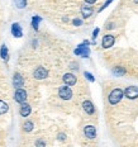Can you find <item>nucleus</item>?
I'll return each mask as SVG.
<instances>
[{
    "mask_svg": "<svg viewBox=\"0 0 138 147\" xmlns=\"http://www.w3.org/2000/svg\"><path fill=\"white\" fill-rule=\"evenodd\" d=\"M89 45H90V42H89L88 39H85L82 43H80L75 50H73V53H75L76 56L88 59V57L90 56V48H89Z\"/></svg>",
    "mask_w": 138,
    "mask_h": 147,
    "instance_id": "f03ea898",
    "label": "nucleus"
},
{
    "mask_svg": "<svg viewBox=\"0 0 138 147\" xmlns=\"http://www.w3.org/2000/svg\"><path fill=\"white\" fill-rule=\"evenodd\" d=\"M33 78L36 80H44V79L48 78V70L43 66H38L33 71Z\"/></svg>",
    "mask_w": 138,
    "mask_h": 147,
    "instance_id": "39448f33",
    "label": "nucleus"
},
{
    "mask_svg": "<svg viewBox=\"0 0 138 147\" xmlns=\"http://www.w3.org/2000/svg\"><path fill=\"white\" fill-rule=\"evenodd\" d=\"M47 146V141H46L43 137H38L34 141V147H46Z\"/></svg>",
    "mask_w": 138,
    "mask_h": 147,
    "instance_id": "6ab92c4d",
    "label": "nucleus"
},
{
    "mask_svg": "<svg viewBox=\"0 0 138 147\" xmlns=\"http://www.w3.org/2000/svg\"><path fill=\"white\" fill-rule=\"evenodd\" d=\"M112 1H113V0H106V1H105V3H104V4H103V5H102V7H100V8H99V10H98V11H99V13H100V11H102V10H104V9H105L106 7H108V5H109V4H110V3H112Z\"/></svg>",
    "mask_w": 138,
    "mask_h": 147,
    "instance_id": "a878e982",
    "label": "nucleus"
},
{
    "mask_svg": "<svg viewBox=\"0 0 138 147\" xmlns=\"http://www.w3.org/2000/svg\"><path fill=\"white\" fill-rule=\"evenodd\" d=\"M0 59L4 60L5 62L9 61V50L7 45H1V47H0Z\"/></svg>",
    "mask_w": 138,
    "mask_h": 147,
    "instance_id": "2eb2a0df",
    "label": "nucleus"
},
{
    "mask_svg": "<svg viewBox=\"0 0 138 147\" xmlns=\"http://www.w3.org/2000/svg\"><path fill=\"white\" fill-rule=\"evenodd\" d=\"M124 94H123V90L120 88H115L113 89L112 91L109 93L108 95V102H109V105H116V104L120 103V100L123 99Z\"/></svg>",
    "mask_w": 138,
    "mask_h": 147,
    "instance_id": "f257e3e1",
    "label": "nucleus"
},
{
    "mask_svg": "<svg viewBox=\"0 0 138 147\" xmlns=\"http://www.w3.org/2000/svg\"><path fill=\"white\" fill-rule=\"evenodd\" d=\"M80 11H81L82 18H84V19H88V18H90L91 15L94 14V8L89 4H84V5H81Z\"/></svg>",
    "mask_w": 138,
    "mask_h": 147,
    "instance_id": "f8f14e48",
    "label": "nucleus"
},
{
    "mask_svg": "<svg viewBox=\"0 0 138 147\" xmlns=\"http://www.w3.org/2000/svg\"><path fill=\"white\" fill-rule=\"evenodd\" d=\"M70 69H71V70H76V71H77V70H79V63L77 62H71Z\"/></svg>",
    "mask_w": 138,
    "mask_h": 147,
    "instance_id": "bb28decb",
    "label": "nucleus"
},
{
    "mask_svg": "<svg viewBox=\"0 0 138 147\" xmlns=\"http://www.w3.org/2000/svg\"><path fill=\"white\" fill-rule=\"evenodd\" d=\"M84 136L86 140H90V141L96 138V128H95V125H93V124L85 125L84 127Z\"/></svg>",
    "mask_w": 138,
    "mask_h": 147,
    "instance_id": "423d86ee",
    "label": "nucleus"
},
{
    "mask_svg": "<svg viewBox=\"0 0 138 147\" xmlns=\"http://www.w3.org/2000/svg\"><path fill=\"white\" fill-rule=\"evenodd\" d=\"M124 96L129 100H136L138 99V86H128L123 91Z\"/></svg>",
    "mask_w": 138,
    "mask_h": 147,
    "instance_id": "6e6552de",
    "label": "nucleus"
},
{
    "mask_svg": "<svg viewBox=\"0 0 138 147\" xmlns=\"http://www.w3.org/2000/svg\"><path fill=\"white\" fill-rule=\"evenodd\" d=\"M62 81L67 86H73V85H76V82H77V78H76L75 74L66 72L62 75Z\"/></svg>",
    "mask_w": 138,
    "mask_h": 147,
    "instance_id": "0eeeda50",
    "label": "nucleus"
},
{
    "mask_svg": "<svg viewBox=\"0 0 138 147\" xmlns=\"http://www.w3.org/2000/svg\"><path fill=\"white\" fill-rule=\"evenodd\" d=\"M85 3L86 4H94V3H96V0H85Z\"/></svg>",
    "mask_w": 138,
    "mask_h": 147,
    "instance_id": "cd10ccee",
    "label": "nucleus"
},
{
    "mask_svg": "<svg viewBox=\"0 0 138 147\" xmlns=\"http://www.w3.org/2000/svg\"><path fill=\"white\" fill-rule=\"evenodd\" d=\"M13 86L14 89H20L24 86V78L20 72H14L13 75Z\"/></svg>",
    "mask_w": 138,
    "mask_h": 147,
    "instance_id": "9d476101",
    "label": "nucleus"
},
{
    "mask_svg": "<svg viewBox=\"0 0 138 147\" xmlns=\"http://www.w3.org/2000/svg\"><path fill=\"white\" fill-rule=\"evenodd\" d=\"M115 37L113 34H105L102 39V47L103 48H110L112 46H114Z\"/></svg>",
    "mask_w": 138,
    "mask_h": 147,
    "instance_id": "9b49d317",
    "label": "nucleus"
},
{
    "mask_svg": "<svg viewBox=\"0 0 138 147\" xmlns=\"http://www.w3.org/2000/svg\"><path fill=\"white\" fill-rule=\"evenodd\" d=\"M22 128H23V132H26V133H30L33 129H34V123H33L32 121H29V119H27V121L23 123Z\"/></svg>",
    "mask_w": 138,
    "mask_h": 147,
    "instance_id": "f3484780",
    "label": "nucleus"
},
{
    "mask_svg": "<svg viewBox=\"0 0 138 147\" xmlns=\"http://www.w3.org/2000/svg\"><path fill=\"white\" fill-rule=\"evenodd\" d=\"M8 110H9L8 103H5L4 100L0 99V115H4L5 113H8Z\"/></svg>",
    "mask_w": 138,
    "mask_h": 147,
    "instance_id": "a211bd4d",
    "label": "nucleus"
},
{
    "mask_svg": "<svg viewBox=\"0 0 138 147\" xmlns=\"http://www.w3.org/2000/svg\"><path fill=\"white\" fill-rule=\"evenodd\" d=\"M113 74L116 76H123L124 74H125V69L124 67H120V66H116L113 69Z\"/></svg>",
    "mask_w": 138,
    "mask_h": 147,
    "instance_id": "aec40b11",
    "label": "nucleus"
},
{
    "mask_svg": "<svg viewBox=\"0 0 138 147\" xmlns=\"http://www.w3.org/2000/svg\"><path fill=\"white\" fill-rule=\"evenodd\" d=\"M42 22V17H39V15H33L32 17V20H30V26H32V28L36 30L39 29V23Z\"/></svg>",
    "mask_w": 138,
    "mask_h": 147,
    "instance_id": "dca6fc26",
    "label": "nucleus"
},
{
    "mask_svg": "<svg viewBox=\"0 0 138 147\" xmlns=\"http://www.w3.org/2000/svg\"><path fill=\"white\" fill-rule=\"evenodd\" d=\"M134 3H136V4H138V0H134Z\"/></svg>",
    "mask_w": 138,
    "mask_h": 147,
    "instance_id": "c85d7f7f",
    "label": "nucleus"
},
{
    "mask_svg": "<svg viewBox=\"0 0 138 147\" xmlns=\"http://www.w3.org/2000/svg\"><path fill=\"white\" fill-rule=\"evenodd\" d=\"M10 32L11 34H13L15 38H22L23 37V29H22V26H20L19 23H13L10 27Z\"/></svg>",
    "mask_w": 138,
    "mask_h": 147,
    "instance_id": "ddd939ff",
    "label": "nucleus"
},
{
    "mask_svg": "<svg viewBox=\"0 0 138 147\" xmlns=\"http://www.w3.org/2000/svg\"><path fill=\"white\" fill-rule=\"evenodd\" d=\"M32 113V107L28 103H23L19 104V115L22 118H28Z\"/></svg>",
    "mask_w": 138,
    "mask_h": 147,
    "instance_id": "1a4fd4ad",
    "label": "nucleus"
},
{
    "mask_svg": "<svg viewBox=\"0 0 138 147\" xmlns=\"http://www.w3.org/2000/svg\"><path fill=\"white\" fill-rule=\"evenodd\" d=\"M82 109H84V112L86 113L88 115H93L95 113L94 104H93L91 100H89V99H86V100H84V102H82Z\"/></svg>",
    "mask_w": 138,
    "mask_h": 147,
    "instance_id": "4468645a",
    "label": "nucleus"
},
{
    "mask_svg": "<svg viewBox=\"0 0 138 147\" xmlns=\"http://www.w3.org/2000/svg\"><path fill=\"white\" fill-rule=\"evenodd\" d=\"M84 76H85V79H88V80L90 81V82H94V81H95V78L93 76V74H90L89 71H85V72H84Z\"/></svg>",
    "mask_w": 138,
    "mask_h": 147,
    "instance_id": "5701e85b",
    "label": "nucleus"
},
{
    "mask_svg": "<svg viewBox=\"0 0 138 147\" xmlns=\"http://www.w3.org/2000/svg\"><path fill=\"white\" fill-rule=\"evenodd\" d=\"M72 26H75V27H80L82 26V20L80 19V18H75V19H72Z\"/></svg>",
    "mask_w": 138,
    "mask_h": 147,
    "instance_id": "b1692460",
    "label": "nucleus"
},
{
    "mask_svg": "<svg viewBox=\"0 0 138 147\" xmlns=\"http://www.w3.org/2000/svg\"><path fill=\"white\" fill-rule=\"evenodd\" d=\"M13 99H14V102L18 103V104L27 103V100H28V93H27V90H26L24 88L15 89Z\"/></svg>",
    "mask_w": 138,
    "mask_h": 147,
    "instance_id": "20e7f679",
    "label": "nucleus"
},
{
    "mask_svg": "<svg viewBox=\"0 0 138 147\" xmlns=\"http://www.w3.org/2000/svg\"><path fill=\"white\" fill-rule=\"evenodd\" d=\"M57 95H58L60 99L65 100V102H69V100L72 99L73 91H72V89L70 86H67V85H62V86H60L57 89Z\"/></svg>",
    "mask_w": 138,
    "mask_h": 147,
    "instance_id": "7ed1b4c3",
    "label": "nucleus"
},
{
    "mask_svg": "<svg viewBox=\"0 0 138 147\" xmlns=\"http://www.w3.org/2000/svg\"><path fill=\"white\" fill-rule=\"evenodd\" d=\"M56 138H57V141H60V142H66L67 136H66V133H65V132H58Z\"/></svg>",
    "mask_w": 138,
    "mask_h": 147,
    "instance_id": "4be33fe9",
    "label": "nucleus"
},
{
    "mask_svg": "<svg viewBox=\"0 0 138 147\" xmlns=\"http://www.w3.org/2000/svg\"><path fill=\"white\" fill-rule=\"evenodd\" d=\"M99 32H100V29H99V28H95V29L93 30V34H91L93 42H95V39H96V37H98V34H99Z\"/></svg>",
    "mask_w": 138,
    "mask_h": 147,
    "instance_id": "393cba45",
    "label": "nucleus"
},
{
    "mask_svg": "<svg viewBox=\"0 0 138 147\" xmlns=\"http://www.w3.org/2000/svg\"><path fill=\"white\" fill-rule=\"evenodd\" d=\"M15 4L18 9H24L27 7V0H15Z\"/></svg>",
    "mask_w": 138,
    "mask_h": 147,
    "instance_id": "412c9836",
    "label": "nucleus"
}]
</instances>
